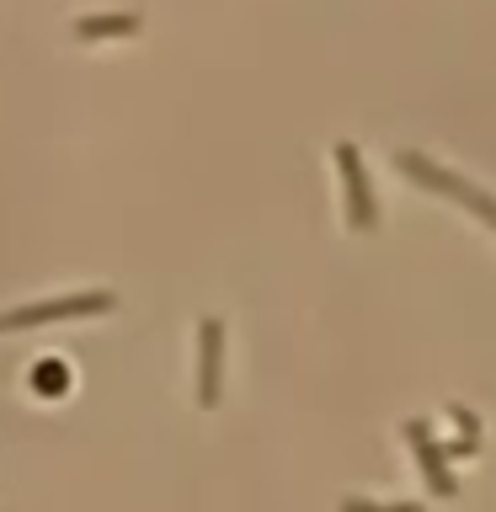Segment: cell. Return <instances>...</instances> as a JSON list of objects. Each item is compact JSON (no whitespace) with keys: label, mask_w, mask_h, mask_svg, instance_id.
Returning a JSON list of instances; mask_svg holds the SVG:
<instances>
[{"label":"cell","mask_w":496,"mask_h":512,"mask_svg":"<svg viewBox=\"0 0 496 512\" xmlns=\"http://www.w3.org/2000/svg\"><path fill=\"white\" fill-rule=\"evenodd\" d=\"M219 395V326H203V400Z\"/></svg>","instance_id":"obj_3"},{"label":"cell","mask_w":496,"mask_h":512,"mask_svg":"<svg viewBox=\"0 0 496 512\" xmlns=\"http://www.w3.org/2000/svg\"><path fill=\"white\" fill-rule=\"evenodd\" d=\"M107 294H80V299H54V304H32V310H6L0 315V331L11 326H43V320H64V315H96L107 310Z\"/></svg>","instance_id":"obj_1"},{"label":"cell","mask_w":496,"mask_h":512,"mask_svg":"<svg viewBox=\"0 0 496 512\" xmlns=\"http://www.w3.org/2000/svg\"><path fill=\"white\" fill-rule=\"evenodd\" d=\"M32 390H38L43 400L64 395V390H70V368H64L59 358H43L38 368H32Z\"/></svg>","instance_id":"obj_2"}]
</instances>
